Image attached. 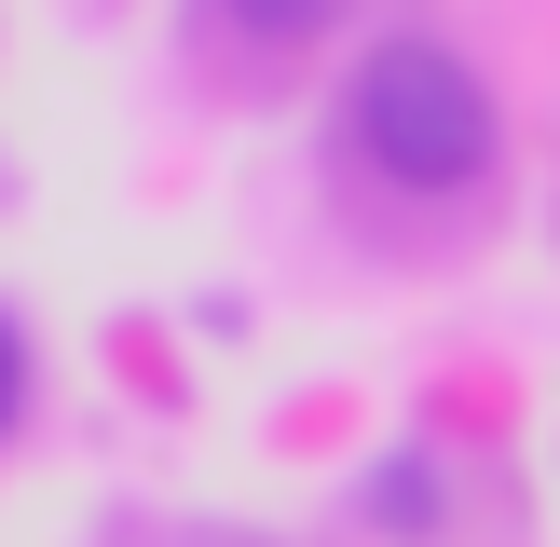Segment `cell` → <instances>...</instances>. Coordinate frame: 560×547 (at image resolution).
Here are the masks:
<instances>
[{
	"mask_svg": "<svg viewBox=\"0 0 560 547\" xmlns=\"http://www.w3.org/2000/svg\"><path fill=\"white\" fill-rule=\"evenodd\" d=\"M219 14H233V27H260V42H315L342 0H219Z\"/></svg>",
	"mask_w": 560,
	"mask_h": 547,
	"instance_id": "cell-2",
	"label": "cell"
},
{
	"mask_svg": "<svg viewBox=\"0 0 560 547\" xmlns=\"http://www.w3.org/2000/svg\"><path fill=\"white\" fill-rule=\"evenodd\" d=\"M14 397H27V342L0 328V424H14Z\"/></svg>",
	"mask_w": 560,
	"mask_h": 547,
	"instance_id": "cell-3",
	"label": "cell"
},
{
	"mask_svg": "<svg viewBox=\"0 0 560 547\" xmlns=\"http://www.w3.org/2000/svg\"><path fill=\"white\" fill-rule=\"evenodd\" d=\"M342 124H355V151H370L397 191H465V178L492 164V82L465 69L452 42L397 27V42H370V55H355Z\"/></svg>",
	"mask_w": 560,
	"mask_h": 547,
	"instance_id": "cell-1",
	"label": "cell"
}]
</instances>
